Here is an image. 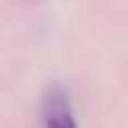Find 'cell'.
Returning a JSON list of instances; mask_svg holds the SVG:
<instances>
[{
    "instance_id": "1",
    "label": "cell",
    "mask_w": 128,
    "mask_h": 128,
    "mask_svg": "<svg viewBox=\"0 0 128 128\" xmlns=\"http://www.w3.org/2000/svg\"><path fill=\"white\" fill-rule=\"evenodd\" d=\"M42 124L44 128H78L68 92L58 84L42 96Z\"/></svg>"
}]
</instances>
